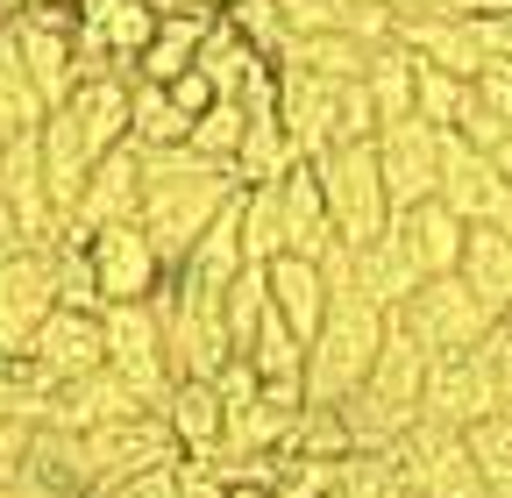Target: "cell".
<instances>
[{"mask_svg":"<svg viewBox=\"0 0 512 498\" xmlns=\"http://www.w3.org/2000/svg\"><path fill=\"white\" fill-rule=\"evenodd\" d=\"M427 356H463V349H477L484 335H491V314H484V299L448 271V278H420V292L392 314Z\"/></svg>","mask_w":512,"mask_h":498,"instance_id":"9c48e42d","label":"cell"},{"mask_svg":"<svg viewBox=\"0 0 512 498\" xmlns=\"http://www.w3.org/2000/svg\"><path fill=\"white\" fill-rule=\"evenodd\" d=\"M392 463H399L406 491H420V498H491V484H484V477H477V463H470L463 427L413 420L399 442H392Z\"/></svg>","mask_w":512,"mask_h":498,"instance_id":"ba28073f","label":"cell"},{"mask_svg":"<svg viewBox=\"0 0 512 498\" xmlns=\"http://www.w3.org/2000/svg\"><path fill=\"white\" fill-rule=\"evenodd\" d=\"M463 442H470V463H477V477L491 484V498H512V413L477 420Z\"/></svg>","mask_w":512,"mask_h":498,"instance_id":"8d00e7d4","label":"cell"},{"mask_svg":"<svg viewBox=\"0 0 512 498\" xmlns=\"http://www.w3.org/2000/svg\"><path fill=\"white\" fill-rule=\"evenodd\" d=\"M370 150H377V178H384L392 214L434 200V185H441V129H427L420 114H406V121H384Z\"/></svg>","mask_w":512,"mask_h":498,"instance_id":"8fae6325","label":"cell"},{"mask_svg":"<svg viewBox=\"0 0 512 498\" xmlns=\"http://www.w3.org/2000/svg\"><path fill=\"white\" fill-rule=\"evenodd\" d=\"M406 498H420V491H406Z\"/></svg>","mask_w":512,"mask_h":498,"instance_id":"681fc988","label":"cell"},{"mask_svg":"<svg viewBox=\"0 0 512 498\" xmlns=\"http://www.w3.org/2000/svg\"><path fill=\"white\" fill-rule=\"evenodd\" d=\"M128 413H150V406L128 392L114 370H93V378H72V385H57V392H50L43 427H57V434H93V427L128 420Z\"/></svg>","mask_w":512,"mask_h":498,"instance_id":"e0dca14e","label":"cell"},{"mask_svg":"<svg viewBox=\"0 0 512 498\" xmlns=\"http://www.w3.org/2000/svg\"><path fill=\"white\" fill-rule=\"evenodd\" d=\"M249 271V257H242V193L207 221V235L185 249V264L171 271V278H185V285H200V292H228L235 278Z\"/></svg>","mask_w":512,"mask_h":498,"instance_id":"7402d4cb","label":"cell"},{"mask_svg":"<svg viewBox=\"0 0 512 498\" xmlns=\"http://www.w3.org/2000/svg\"><path fill=\"white\" fill-rule=\"evenodd\" d=\"M192 8H214V15H221V0H192Z\"/></svg>","mask_w":512,"mask_h":498,"instance_id":"f6af8a7d","label":"cell"},{"mask_svg":"<svg viewBox=\"0 0 512 498\" xmlns=\"http://www.w3.org/2000/svg\"><path fill=\"white\" fill-rule=\"evenodd\" d=\"M242 129H249L242 100H214V107H207V114H200V121L185 129V150H192V157H207V164H228V171H235Z\"/></svg>","mask_w":512,"mask_h":498,"instance_id":"d590c367","label":"cell"},{"mask_svg":"<svg viewBox=\"0 0 512 498\" xmlns=\"http://www.w3.org/2000/svg\"><path fill=\"white\" fill-rule=\"evenodd\" d=\"M392 235H399V249L413 257V271L420 278H448L463 264V221L448 214L441 200H420V207H406V214H392Z\"/></svg>","mask_w":512,"mask_h":498,"instance_id":"44dd1931","label":"cell"},{"mask_svg":"<svg viewBox=\"0 0 512 498\" xmlns=\"http://www.w3.org/2000/svg\"><path fill=\"white\" fill-rule=\"evenodd\" d=\"M335 93H342V86L313 79V72H299V65H278V121H285V136H292V150H299L306 164L335 143Z\"/></svg>","mask_w":512,"mask_h":498,"instance_id":"ac0fdd59","label":"cell"},{"mask_svg":"<svg viewBox=\"0 0 512 498\" xmlns=\"http://www.w3.org/2000/svg\"><path fill=\"white\" fill-rule=\"evenodd\" d=\"M86 264H93V285H100V306H136V299H157L164 292V257L157 242L143 235V221H121V228H100L86 235Z\"/></svg>","mask_w":512,"mask_h":498,"instance_id":"30bf717a","label":"cell"},{"mask_svg":"<svg viewBox=\"0 0 512 498\" xmlns=\"http://www.w3.org/2000/svg\"><path fill=\"white\" fill-rule=\"evenodd\" d=\"M349 285L370 299V306H384V314H399V306L420 292V271H413V257L399 249V235L384 228L377 242H363V249H349Z\"/></svg>","mask_w":512,"mask_h":498,"instance_id":"d4e9b609","label":"cell"},{"mask_svg":"<svg viewBox=\"0 0 512 498\" xmlns=\"http://www.w3.org/2000/svg\"><path fill=\"white\" fill-rule=\"evenodd\" d=\"M498 356H505L498 335H484V342L463 349V356H434V363H427V392H420V420H441V427H463V434H470L477 420L505 413Z\"/></svg>","mask_w":512,"mask_h":498,"instance_id":"5b68a950","label":"cell"},{"mask_svg":"<svg viewBox=\"0 0 512 498\" xmlns=\"http://www.w3.org/2000/svg\"><path fill=\"white\" fill-rule=\"evenodd\" d=\"M221 15L214 8H171V15H157V36H150V50L136 57V79H150V86H171L178 72H192V57H200V43H207V29H214Z\"/></svg>","mask_w":512,"mask_h":498,"instance_id":"cb8c5ba5","label":"cell"},{"mask_svg":"<svg viewBox=\"0 0 512 498\" xmlns=\"http://www.w3.org/2000/svg\"><path fill=\"white\" fill-rule=\"evenodd\" d=\"M121 221H143V150L136 143H121L93 164L86 178V193L72 207V221H64V235H100V228H121Z\"/></svg>","mask_w":512,"mask_h":498,"instance_id":"9a60e30c","label":"cell"},{"mask_svg":"<svg viewBox=\"0 0 512 498\" xmlns=\"http://www.w3.org/2000/svg\"><path fill=\"white\" fill-rule=\"evenodd\" d=\"M370 50H377V43H363V36L313 29V36H285L278 65H299V72L328 79V86H349V79H363V72H370Z\"/></svg>","mask_w":512,"mask_h":498,"instance_id":"484cf974","label":"cell"},{"mask_svg":"<svg viewBox=\"0 0 512 498\" xmlns=\"http://www.w3.org/2000/svg\"><path fill=\"white\" fill-rule=\"evenodd\" d=\"M505 235H512V214H505Z\"/></svg>","mask_w":512,"mask_h":498,"instance_id":"7dc6e473","label":"cell"},{"mask_svg":"<svg viewBox=\"0 0 512 498\" xmlns=\"http://www.w3.org/2000/svg\"><path fill=\"white\" fill-rule=\"evenodd\" d=\"M264 285H271V314L299 342H313L320 321H328V271L306 264V257H278V264H264Z\"/></svg>","mask_w":512,"mask_h":498,"instance_id":"603a6c76","label":"cell"},{"mask_svg":"<svg viewBox=\"0 0 512 498\" xmlns=\"http://www.w3.org/2000/svg\"><path fill=\"white\" fill-rule=\"evenodd\" d=\"M413 65H420V57H413L406 43H377V50H370L363 93H370V107H377V129L413 114Z\"/></svg>","mask_w":512,"mask_h":498,"instance_id":"f546056e","label":"cell"},{"mask_svg":"<svg viewBox=\"0 0 512 498\" xmlns=\"http://www.w3.org/2000/svg\"><path fill=\"white\" fill-rule=\"evenodd\" d=\"M164 93H171V107H178V114H185V121H200V114H207V107H214V100H221V93H214V86H207V72H200V65H192V72H178V79H171V86H164Z\"/></svg>","mask_w":512,"mask_h":498,"instance_id":"f35d334b","label":"cell"},{"mask_svg":"<svg viewBox=\"0 0 512 498\" xmlns=\"http://www.w3.org/2000/svg\"><path fill=\"white\" fill-rule=\"evenodd\" d=\"M470 93H477V107L498 121V129L512 136V72H484V79H470Z\"/></svg>","mask_w":512,"mask_h":498,"instance_id":"ab89813d","label":"cell"},{"mask_svg":"<svg viewBox=\"0 0 512 498\" xmlns=\"http://www.w3.org/2000/svg\"><path fill=\"white\" fill-rule=\"evenodd\" d=\"M242 257H249V264H278V257H285L278 185H242Z\"/></svg>","mask_w":512,"mask_h":498,"instance_id":"836d02e7","label":"cell"},{"mask_svg":"<svg viewBox=\"0 0 512 498\" xmlns=\"http://www.w3.org/2000/svg\"><path fill=\"white\" fill-rule=\"evenodd\" d=\"M157 321H164L171 378H221V363L235 356L228 314H221V292H200V285H185V278H164V292H157Z\"/></svg>","mask_w":512,"mask_h":498,"instance_id":"277c9868","label":"cell"},{"mask_svg":"<svg viewBox=\"0 0 512 498\" xmlns=\"http://www.w3.org/2000/svg\"><path fill=\"white\" fill-rule=\"evenodd\" d=\"M192 65L207 72V86H214L221 100H235V93H242V86H249L256 72L271 65V57H264V50H256V43H249V36H242V29H235V22L221 15V22L207 29V43H200V57H192Z\"/></svg>","mask_w":512,"mask_h":498,"instance_id":"83f0119b","label":"cell"},{"mask_svg":"<svg viewBox=\"0 0 512 498\" xmlns=\"http://www.w3.org/2000/svg\"><path fill=\"white\" fill-rule=\"evenodd\" d=\"M306 157L292 150V136H285V121L278 114H256L249 129H242V150H235V185H278V178H292Z\"/></svg>","mask_w":512,"mask_h":498,"instance_id":"f1b7e54d","label":"cell"},{"mask_svg":"<svg viewBox=\"0 0 512 498\" xmlns=\"http://www.w3.org/2000/svg\"><path fill=\"white\" fill-rule=\"evenodd\" d=\"M43 93H36V79H29V65H22V50H15V36L0 29V136H29V129H43Z\"/></svg>","mask_w":512,"mask_h":498,"instance_id":"1f68e13d","label":"cell"},{"mask_svg":"<svg viewBox=\"0 0 512 498\" xmlns=\"http://www.w3.org/2000/svg\"><path fill=\"white\" fill-rule=\"evenodd\" d=\"M313 178H320V200H328V221H335L342 249H363V242H377L384 228H392V200H384V178H377V150L370 143L320 150Z\"/></svg>","mask_w":512,"mask_h":498,"instance_id":"3957f363","label":"cell"},{"mask_svg":"<svg viewBox=\"0 0 512 498\" xmlns=\"http://www.w3.org/2000/svg\"><path fill=\"white\" fill-rule=\"evenodd\" d=\"M157 413H164V427H171V442H178V456H185V463H214V456H221L228 406H221L214 378H178V385H171V399H164Z\"/></svg>","mask_w":512,"mask_h":498,"instance_id":"d6986e66","label":"cell"},{"mask_svg":"<svg viewBox=\"0 0 512 498\" xmlns=\"http://www.w3.org/2000/svg\"><path fill=\"white\" fill-rule=\"evenodd\" d=\"M8 249H29V242H22V228H15V214H8V200H0V257H8Z\"/></svg>","mask_w":512,"mask_h":498,"instance_id":"b9f144b4","label":"cell"},{"mask_svg":"<svg viewBox=\"0 0 512 498\" xmlns=\"http://www.w3.org/2000/svg\"><path fill=\"white\" fill-rule=\"evenodd\" d=\"M384 328H392L384 306H370L356 285H328V321L306 342V406H342L349 392H363Z\"/></svg>","mask_w":512,"mask_h":498,"instance_id":"7a4b0ae2","label":"cell"},{"mask_svg":"<svg viewBox=\"0 0 512 498\" xmlns=\"http://www.w3.org/2000/svg\"><path fill=\"white\" fill-rule=\"evenodd\" d=\"M242 193L228 164H207L192 157L185 143L178 150H143V235L157 242L164 271L185 264V249L207 235V221Z\"/></svg>","mask_w":512,"mask_h":498,"instance_id":"6da1fadb","label":"cell"},{"mask_svg":"<svg viewBox=\"0 0 512 498\" xmlns=\"http://www.w3.org/2000/svg\"><path fill=\"white\" fill-rule=\"evenodd\" d=\"M328 498H342V491H328Z\"/></svg>","mask_w":512,"mask_h":498,"instance_id":"c3c4849f","label":"cell"},{"mask_svg":"<svg viewBox=\"0 0 512 498\" xmlns=\"http://www.w3.org/2000/svg\"><path fill=\"white\" fill-rule=\"evenodd\" d=\"M100 328H107V370L136 392L150 413L171 399V356H164V321H157V299L136 306H100Z\"/></svg>","mask_w":512,"mask_h":498,"instance_id":"52a82bcc","label":"cell"},{"mask_svg":"<svg viewBox=\"0 0 512 498\" xmlns=\"http://www.w3.org/2000/svg\"><path fill=\"white\" fill-rule=\"evenodd\" d=\"M50 314H57L50 249H8L0 257V356H22Z\"/></svg>","mask_w":512,"mask_h":498,"instance_id":"4fadbf2b","label":"cell"},{"mask_svg":"<svg viewBox=\"0 0 512 498\" xmlns=\"http://www.w3.org/2000/svg\"><path fill=\"white\" fill-rule=\"evenodd\" d=\"M456 278L484 299V314L498 321L505 306H512V235H505V228H470V235H463Z\"/></svg>","mask_w":512,"mask_h":498,"instance_id":"4316f807","label":"cell"},{"mask_svg":"<svg viewBox=\"0 0 512 498\" xmlns=\"http://www.w3.org/2000/svg\"><path fill=\"white\" fill-rule=\"evenodd\" d=\"M491 328H498V335H505V342H512V306H505V314H498V321H491Z\"/></svg>","mask_w":512,"mask_h":498,"instance_id":"ee69618b","label":"cell"},{"mask_svg":"<svg viewBox=\"0 0 512 498\" xmlns=\"http://www.w3.org/2000/svg\"><path fill=\"white\" fill-rule=\"evenodd\" d=\"M335 491L342 498H406V477L392 456H377V449H349L335 463Z\"/></svg>","mask_w":512,"mask_h":498,"instance_id":"74e56055","label":"cell"},{"mask_svg":"<svg viewBox=\"0 0 512 498\" xmlns=\"http://www.w3.org/2000/svg\"><path fill=\"white\" fill-rule=\"evenodd\" d=\"M249 498H271V491H249Z\"/></svg>","mask_w":512,"mask_h":498,"instance_id":"bcb514c9","label":"cell"},{"mask_svg":"<svg viewBox=\"0 0 512 498\" xmlns=\"http://www.w3.org/2000/svg\"><path fill=\"white\" fill-rule=\"evenodd\" d=\"M278 214H285V257H306V264H328L335 257V221H328V200H320V178L313 164H299L292 178H278Z\"/></svg>","mask_w":512,"mask_h":498,"instance_id":"ffe728a7","label":"cell"},{"mask_svg":"<svg viewBox=\"0 0 512 498\" xmlns=\"http://www.w3.org/2000/svg\"><path fill=\"white\" fill-rule=\"evenodd\" d=\"M463 107H470V79H456V72H441V65L420 57V65H413V114L427 121V129L448 136L463 121Z\"/></svg>","mask_w":512,"mask_h":498,"instance_id":"e575fe53","label":"cell"},{"mask_svg":"<svg viewBox=\"0 0 512 498\" xmlns=\"http://www.w3.org/2000/svg\"><path fill=\"white\" fill-rule=\"evenodd\" d=\"M242 356H249V370H256L264 385H306V342H299L278 314L256 321V335H249Z\"/></svg>","mask_w":512,"mask_h":498,"instance_id":"d6a6232c","label":"cell"},{"mask_svg":"<svg viewBox=\"0 0 512 498\" xmlns=\"http://www.w3.org/2000/svg\"><path fill=\"white\" fill-rule=\"evenodd\" d=\"M185 129H192V121L171 107V93H164V86L128 79V143H136V150H178V143H185Z\"/></svg>","mask_w":512,"mask_h":498,"instance_id":"4dcf8cb0","label":"cell"},{"mask_svg":"<svg viewBox=\"0 0 512 498\" xmlns=\"http://www.w3.org/2000/svg\"><path fill=\"white\" fill-rule=\"evenodd\" d=\"M29 442H36V427H29V420H0V484H15Z\"/></svg>","mask_w":512,"mask_h":498,"instance_id":"60d3db41","label":"cell"},{"mask_svg":"<svg viewBox=\"0 0 512 498\" xmlns=\"http://www.w3.org/2000/svg\"><path fill=\"white\" fill-rule=\"evenodd\" d=\"M50 385H72V378H93L107 370V328L100 314H79V306H57V314L36 328V342L22 349Z\"/></svg>","mask_w":512,"mask_h":498,"instance_id":"2e32d148","label":"cell"},{"mask_svg":"<svg viewBox=\"0 0 512 498\" xmlns=\"http://www.w3.org/2000/svg\"><path fill=\"white\" fill-rule=\"evenodd\" d=\"M498 335V328H491ZM505 342V335H498ZM498 392H505V413H512V342H505V356H498Z\"/></svg>","mask_w":512,"mask_h":498,"instance_id":"7bdbcfd3","label":"cell"},{"mask_svg":"<svg viewBox=\"0 0 512 498\" xmlns=\"http://www.w3.org/2000/svg\"><path fill=\"white\" fill-rule=\"evenodd\" d=\"M79 456H86V484L93 491H114V484H136L150 470H171L185 463L164 413H128V420H107L93 434H79Z\"/></svg>","mask_w":512,"mask_h":498,"instance_id":"8992f818","label":"cell"},{"mask_svg":"<svg viewBox=\"0 0 512 498\" xmlns=\"http://www.w3.org/2000/svg\"><path fill=\"white\" fill-rule=\"evenodd\" d=\"M0 200H8V214H15V228H22L29 249H50V242L64 235V214H57V200H50V178H43V143H36V129L0 143Z\"/></svg>","mask_w":512,"mask_h":498,"instance_id":"5bb4252c","label":"cell"},{"mask_svg":"<svg viewBox=\"0 0 512 498\" xmlns=\"http://www.w3.org/2000/svg\"><path fill=\"white\" fill-rule=\"evenodd\" d=\"M434 200L456 214L463 228H505L512 185L498 178V164L484 150H470L463 136H441V185H434Z\"/></svg>","mask_w":512,"mask_h":498,"instance_id":"7c38bea8","label":"cell"}]
</instances>
